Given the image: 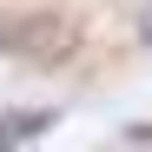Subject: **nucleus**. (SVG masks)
I'll use <instances>...</instances> for the list:
<instances>
[{
  "label": "nucleus",
  "instance_id": "1",
  "mask_svg": "<svg viewBox=\"0 0 152 152\" xmlns=\"http://www.w3.org/2000/svg\"><path fill=\"white\" fill-rule=\"evenodd\" d=\"M13 46H20V53H40V60H53L60 46H66V27H60L53 13H33V27H20V33H13Z\"/></svg>",
  "mask_w": 152,
  "mask_h": 152
},
{
  "label": "nucleus",
  "instance_id": "2",
  "mask_svg": "<svg viewBox=\"0 0 152 152\" xmlns=\"http://www.w3.org/2000/svg\"><path fill=\"white\" fill-rule=\"evenodd\" d=\"M145 40H152V7H145Z\"/></svg>",
  "mask_w": 152,
  "mask_h": 152
}]
</instances>
